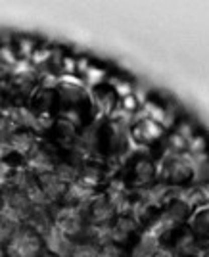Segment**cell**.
<instances>
[{
	"label": "cell",
	"instance_id": "6da1fadb",
	"mask_svg": "<svg viewBox=\"0 0 209 257\" xmlns=\"http://www.w3.org/2000/svg\"><path fill=\"white\" fill-rule=\"evenodd\" d=\"M39 251H41V240L35 232L27 230V228L18 230L10 240L12 257H35Z\"/></svg>",
	"mask_w": 209,
	"mask_h": 257
},
{
	"label": "cell",
	"instance_id": "7a4b0ae2",
	"mask_svg": "<svg viewBox=\"0 0 209 257\" xmlns=\"http://www.w3.org/2000/svg\"><path fill=\"white\" fill-rule=\"evenodd\" d=\"M96 255H98V251L92 246H79L73 253V257H96Z\"/></svg>",
	"mask_w": 209,
	"mask_h": 257
},
{
	"label": "cell",
	"instance_id": "3957f363",
	"mask_svg": "<svg viewBox=\"0 0 209 257\" xmlns=\"http://www.w3.org/2000/svg\"><path fill=\"white\" fill-rule=\"evenodd\" d=\"M96 257H121V255H119V249L108 246V247H104L102 251H98V255Z\"/></svg>",
	"mask_w": 209,
	"mask_h": 257
},
{
	"label": "cell",
	"instance_id": "277c9868",
	"mask_svg": "<svg viewBox=\"0 0 209 257\" xmlns=\"http://www.w3.org/2000/svg\"><path fill=\"white\" fill-rule=\"evenodd\" d=\"M48 257H52V255H48Z\"/></svg>",
	"mask_w": 209,
	"mask_h": 257
}]
</instances>
